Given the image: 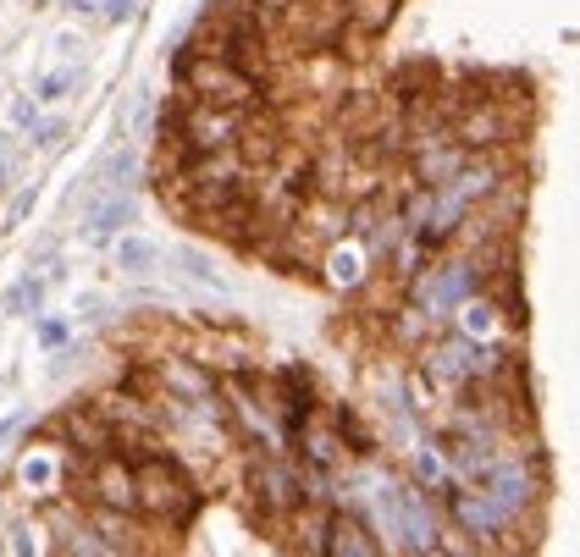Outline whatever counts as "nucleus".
I'll return each instance as SVG.
<instances>
[{"label": "nucleus", "instance_id": "f257e3e1", "mask_svg": "<svg viewBox=\"0 0 580 557\" xmlns=\"http://www.w3.org/2000/svg\"><path fill=\"white\" fill-rule=\"evenodd\" d=\"M133 492H138V513L166 524V530H189L194 513L205 508V492L183 475V463L172 452L133 458Z\"/></svg>", "mask_w": 580, "mask_h": 557}, {"label": "nucleus", "instance_id": "f03ea898", "mask_svg": "<svg viewBox=\"0 0 580 557\" xmlns=\"http://www.w3.org/2000/svg\"><path fill=\"white\" fill-rule=\"evenodd\" d=\"M172 77H178V88L189 100H205V106H261L266 100V88L255 83V77H243L232 61H221V56H200V50H189V45H178V61H172Z\"/></svg>", "mask_w": 580, "mask_h": 557}, {"label": "nucleus", "instance_id": "7ed1b4c3", "mask_svg": "<svg viewBox=\"0 0 580 557\" xmlns=\"http://www.w3.org/2000/svg\"><path fill=\"white\" fill-rule=\"evenodd\" d=\"M448 138H454V144H464L470 155L515 144V111H509V100H492V95H481V100L459 106V111L448 117Z\"/></svg>", "mask_w": 580, "mask_h": 557}, {"label": "nucleus", "instance_id": "20e7f679", "mask_svg": "<svg viewBox=\"0 0 580 557\" xmlns=\"http://www.w3.org/2000/svg\"><path fill=\"white\" fill-rule=\"evenodd\" d=\"M282 23L299 34L304 50H331L349 28V12H343V0H288Z\"/></svg>", "mask_w": 580, "mask_h": 557}, {"label": "nucleus", "instance_id": "39448f33", "mask_svg": "<svg viewBox=\"0 0 580 557\" xmlns=\"http://www.w3.org/2000/svg\"><path fill=\"white\" fill-rule=\"evenodd\" d=\"M249 486H255V502L271 513H293L304 502V470L288 463L282 452H266L261 463H249Z\"/></svg>", "mask_w": 580, "mask_h": 557}, {"label": "nucleus", "instance_id": "423d86ee", "mask_svg": "<svg viewBox=\"0 0 580 557\" xmlns=\"http://www.w3.org/2000/svg\"><path fill=\"white\" fill-rule=\"evenodd\" d=\"M45 436H56L61 447L83 452V458H100V452H117V425L95 409V403H83V409H67Z\"/></svg>", "mask_w": 580, "mask_h": 557}, {"label": "nucleus", "instance_id": "0eeeda50", "mask_svg": "<svg viewBox=\"0 0 580 557\" xmlns=\"http://www.w3.org/2000/svg\"><path fill=\"white\" fill-rule=\"evenodd\" d=\"M392 492H398V513H403V552H437V502H432V492L421 486V481H392Z\"/></svg>", "mask_w": 580, "mask_h": 557}, {"label": "nucleus", "instance_id": "6e6552de", "mask_svg": "<svg viewBox=\"0 0 580 557\" xmlns=\"http://www.w3.org/2000/svg\"><path fill=\"white\" fill-rule=\"evenodd\" d=\"M83 497H89V502H106V508H122V513H138L133 463H128L122 452H100V458H89V481H83Z\"/></svg>", "mask_w": 580, "mask_h": 557}, {"label": "nucleus", "instance_id": "1a4fd4ad", "mask_svg": "<svg viewBox=\"0 0 580 557\" xmlns=\"http://www.w3.org/2000/svg\"><path fill=\"white\" fill-rule=\"evenodd\" d=\"M149 370H155V382L172 392V398H183V403H200V398H216L221 392L216 370L200 364V359H183V353H160V359H149Z\"/></svg>", "mask_w": 580, "mask_h": 557}, {"label": "nucleus", "instance_id": "9d476101", "mask_svg": "<svg viewBox=\"0 0 580 557\" xmlns=\"http://www.w3.org/2000/svg\"><path fill=\"white\" fill-rule=\"evenodd\" d=\"M133 216H138L133 189H100V194L89 199V216H83V232H89V243L111 249V238H117L122 227H133Z\"/></svg>", "mask_w": 580, "mask_h": 557}, {"label": "nucleus", "instance_id": "9b49d317", "mask_svg": "<svg viewBox=\"0 0 580 557\" xmlns=\"http://www.w3.org/2000/svg\"><path fill=\"white\" fill-rule=\"evenodd\" d=\"M326 557H382V541H376L371 519L331 508V519H326Z\"/></svg>", "mask_w": 580, "mask_h": 557}, {"label": "nucleus", "instance_id": "f8f14e48", "mask_svg": "<svg viewBox=\"0 0 580 557\" xmlns=\"http://www.w3.org/2000/svg\"><path fill=\"white\" fill-rule=\"evenodd\" d=\"M464 160H470V149L454 144L448 133L432 138V144H421V149H409V171H414V182H421V189H443V182H448Z\"/></svg>", "mask_w": 580, "mask_h": 557}, {"label": "nucleus", "instance_id": "ddd939ff", "mask_svg": "<svg viewBox=\"0 0 580 557\" xmlns=\"http://www.w3.org/2000/svg\"><path fill=\"white\" fill-rule=\"evenodd\" d=\"M365 502H371L365 519H371L382 552H403V513H398V492H392V481H376V486L365 492Z\"/></svg>", "mask_w": 580, "mask_h": 557}, {"label": "nucleus", "instance_id": "4468645a", "mask_svg": "<svg viewBox=\"0 0 580 557\" xmlns=\"http://www.w3.org/2000/svg\"><path fill=\"white\" fill-rule=\"evenodd\" d=\"M138 513H122V508H106V502H95L89 508V524H95V535L106 541V552L117 557V552H144V541H138V524H133Z\"/></svg>", "mask_w": 580, "mask_h": 557}, {"label": "nucleus", "instance_id": "2eb2a0df", "mask_svg": "<svg viewBox=\"0 0 580 557\" xmlns=\"http://www.w3.org/2000/svg\"><path fill=\"white\" fill-rule=\"evenodd\" d=\"M111 259H117V270L128 276V282H144V276L160 265V249L149 238H138V232H117L111 238Z\"/></svg>", "mask_w": 580, "mask_h": 557}, {"label": "nucleus", "instance_id": "dca6fc26", "mask_svg": "<svg viewBox=\"0 0 580 557\" xmlns=\"http://www.w3.org/2000/svg\"><path fill=\"white\" fill-rule=\"evenodd\" d=\"M326 519H331L326 502H299L293 508V546L304 557H326Z\"/></svg>", "mask_w": 580, "mask_h": 557}, {"label": "nucleus", "instance_id": "f3484780", "mask_svg": "<svg viewBox=\"0 0 580 557\" xmlns=\"http://www.w3.org/2000/svg\"><path fill=\"white\" fill-rule=\"evenodd\" d=\"M432 83H437V66H432V61H409V66L392 72V95H398L403 106H414V100L432 95Z\"/></svg>", "mask_w": 580, "mask_h": 557}, {"label": "nucleus", "instance_id": "a211bd4d", "mask_svg": "<svg viewBox=\"0 0 580 557\" xmlns=\"http://www.w3.org/2000/svg\"><path fill=\"white\" fill-rule=\"evenodd\" d=\"M331 431H338V441H349V452H354V458H376V436L360 425V414H354L349 403L331 409Z\"/></svg>", "mask_w": 580, "mask_h": 557}, {"label": "nucleus", "instance_id": "6ab92c4d", "mask_svg": "<svg viewBox=\"0 0 580 557\" xmlns=\"http://www.w3.org/2000/svg\"><path fill=\"white\" fill-rule=\"evenodd\" d=\"M343 12H349V28L360 34H382L398 12V0H343Z\"/></svg>", "mask_w": 580, "mask_h": 557}, {"label": "nucleus", "instance_id": "aec40b11", "mask_svg": "<svg viewBox=\"0 0 580 557\" xmlns=\"http://www.w3.org/2000/svg\"><path fill=\"white\" fill-rule=\"evenodd\" d=\"M178 265H183V276H189V282H200V288H210V293H227L221 270L210 265V254H205V249H178Z\"/></svg>", "mask_w": 580, "mask_h": 557}, {"label": "nucleus", "instance_id": "412c9836", "mask_svg": "<svg viewBox=\"0 0 580 557\" xmlns=\"http://www.w3.org/2000/svg\"><path fill=\"white\" fill-rule=\"evenodd\" d=\"M72 88H77V66H56V72H45V77L34 83V100H39V106H61Z\"/></svg>", "mask_w": 580, "mask_h": 557}, {"label": "nucleus", "instance_id": "4be33fe9", "mask_svg": "<svg viewBox=\"0 0 580 557\" xmlns=\"http://www.w3.org/2000/svg\"><path fill=\"white\" fill-rule=\"evenodd\" d=\"M360 276L365 270H360V254L354 249H331L326 254V282L331 288H360Z\"/></svg>", "mask_w": 580, "mask_h": 557}, {"label": "nucleus", "instance_id": "5701e85b", "mask_svg": "<svg viewBox=\"0 0 580 557\" xmlns=\"http://www.w3.org/2000/svg\"><path fill=\"white\" fill-rule=\"evenodd\" d=\"M414 481H421L426 492H443L454 475H448V458L443 452H432V447H421V452H414Z\"/></svg>", "mask_w": 580, "mask_h": 557}, {"label": "nucleus", "instance_id": "b1692460", "mask_svg": "<svg viewBox=\"0 0 580 557\" xmlns=\"http://www.w3.org/2000/svg\"><path fill=\"white\" fill-rule=\"evenodd\" d=\"M34 210H39V182H23V189H12V199H7V221H0V232H17Z\"/></svg>", "mask_w": 580, "mask_h": 557}, {"label": "nucleus", "instance_id": "393cba45", "mask_svg": "<svg viewBox=\"0 0 580 557\" xmlns=\"http://www.w3.org/2000/svg\"><path fill=\"white\" fill-rule=\"evenodd\" d=\"M17 133H0V194H12L17 189Z\"/></svg>", "mask_w": 580, "mask_h": 557}, {"label": "nucleus", "instance_id": "a878e982", "mask_svg": "<svg viewBox=\"0 0 580 557\" xmlns=\"http://www.w3.org/2000/svg\"><path fill=\"white\" fill-rule=\"evenodd\" d=\"M39 117H45V106L34 100V88H28V95H12V128H17V133H28Z\"/></svg>", "mask_w": 580, "mask_h": 557}, {"label": "nucleus", "instance_id": "bb28decb", "mask_svg": "<svg viewBox=\"0 0 580 557\" xmlns=\"http://www.w3.org/2000/svg\"><path fill=\"white\" fill-rule=\"evenodd\" d=\"M34 337H39V348H50V353H56V348H61V342L72 337V320H67V315H45Z\"/></svg>", "mask_w": 580, "mask_h": 557}, {"label": "nucleus", "instance_id": "cd10ccee", "mask_svg": "<svg viewBox=\"0 0 580 557\" xmlns=\"http://www.w3.org/2000/svg\"><path fill=\"white\" fill-rule=\"evenodd\" d=\"M28 282H34V270H23L17 282L7 288V299H0V310H7V315H28Z\"/></svg>", "mask_w": 580, "mask_h": 557}, {"label": "nucleus", "instance_id": "c85d7f7f", "mask_svg": "<svg viewBox=\"0 0 580 557\" xmlns=\"http://www.w3.org/2000/svg\"><path fill=\"white\" fill-rule=\"evenodd\" d=\"M138 7H144V0H100V17H106L111 28H122V23L138 17Z\"/></svg>", "mask_w": 580, "mask_h": 557}, {"label": "nucleus", "instance_id": "c756f323", "mask_svg": "<svg viewBox=\"0 0 580 557\" xmlns=\"http://www.w3.org/2000/svg\"><path fill=\"white\" fill-rule=\"evenodd\" d=\"M28 133H34V138H28V144H34V149H45V155H50V149H56V144H61V133H67V122H45V117H39V122H34V128H28Z\"/></svg>", "mask_w": 580, "mask_h": 557}, {"label": "nucleus", "instance_id": "7c9ffc66", "mask_svg": "<svg viewBox=\"0 0 580 557\" xmlns=\"http://www.w3.org/2000/svg\"><path fill=\"white\" fill-rule=\"evenodd\" d=\"M39 535H45V524H34V530H28V524H12V552H17V557L45 552V541H39Z\"/></svg>", "mask_w": 580, "mask_h": 557}, {"label": "nucleus", "instance_id": "2f4dec72", "mask_svg": "<svg viewBox=\"0 0 580 557\" xmlns=\"http://www.w3.org/2000/svg\"><path fill=\"white\" fill-rule=\"evenodd\" d=\"M72 315H77V320H89V326H100V320H106V299H100V293H77Z\"/></svg>", "mask_w": 580, "mask_h": 557}, {"label": "nucleus", "instance_id": "473e14b6", "mask_svg": "<svg viewBox=\"0 0 580 557\" xmlns=\"http://www.w3.org/2000/svg\"><path fill=\"white\" fill-rule=\"evenodd\" d=\"M23 481H28V486H50V481H56V463H50V458H28V463H23Z\"/></svg>", "mask_w": 580, "mask_h": 557}, {"label": "nucleus", "instance_id": "72a5a7b5", "mask_svg": "<svg viewBox=\"0 0 580 557\" xmlns=\"http://www.w3.org/2000/svg\"><path fill=\"white\" fill-rule=\"evenodd\" d=\"M23 425H28V414H7V420H0V452H7V441H12Z\"/></svg>", "mask_w": 580, "mask_h": 557}, {"label": "nucleus", "instance_id": "f704fd0d", "mask_svg": "<svg viewBox=\"0 0 580 557\" xmlns=\"http://www.w3.org/2000/svg\"><path fill=\"white\" fill-rule=\"evenodd\" d=\"M61 7H67L72 17H89V12H100V0H61Z\"/></svg>", "mask_w": 580, "mask_h": 557}]
</instances>
